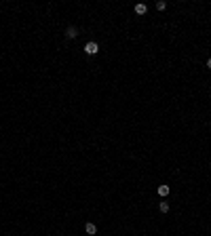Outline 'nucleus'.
<instances>
[{"mask_svg": "<svg viewBox=\"0 0 211 236\" xmlns=\"http://www.w3.org/2000/svg\"><path fill=\"white\" fill-rule=\"evenodd\" d=\"M97 51H99L97 42H87V45H84V53H87V55H95Z\"/></svg>", "mask_w": 211, "mask_h": 236, "instance_id": "f257e3e1", "label": "nucleus"}, {"mask_svg": "<svg viewBox=\"0 0 211 236\" xmlns=\"http://www.w3.org/2000/svg\"><path fill=\"white\" fill-rule=\"evenodd\" d=\"M146 11H148V6H146V4H135V13H137V15H144Z\"/></svg>", "mask_w": 211, "mask_h": 236, "instance_id": "f03ea898", "label": "nucleus"}, {"mask_svg": "<svg viewBox=\"0 0 211 236\" xmlns=\"http://www.w3.org/2000/svg\"><path fill=\"white\" fill-rule=\"evenodd\" d=\"M66 36H68V38H76V36H78L76 28H68V30H66Z\"/></svg>", "mask_w": 211, "mask_h": 236, "instance_id": "7ed1b4c3", "label": "nucleus"}, {"mask_svg": "<svg viewBox=\"0 0 211 236\" xmlns=\"http://www.w3.org/2000/svg\"><path fill=\"white\" fill-rule=\"evenodd\" d=\"M84 230H87V234H95V232H97V226H95V224H87Z\"/></svg>", "mask_w": 211, "mask_h": 236, "instance_id": "20e7f679", "label": "nucleus"}, {"mask_svg": "<svg viewBox=\"0 0 211 236\" xmlns=\"http://www.w3.org/2000/svg\"><path fill=\"white\" fill-rule=\"evenodd\" d=\"M169 194V186H158V196H167Z\"/></svg>", "mask_w": 211, "mask_h": 236, "instance_id": "39448f33", "label": "nucleus"}, {"mask_svg": "<svg viewBox=\"0 0 211 236\" xmlns=\"http://www.w3.org/2000/svg\"><path fill=\"white\" fill-rule=\"evenodd\" d=\"M161 211H163V213H167V211H169V202H161Z\"/></svg>", "mask_w": 211, "mask_h": 236, "instance_id": "423d86ee", "label": "nucleus"}, {"mask_svg": "<svg viewBox=\"0 0 211 236\" xmlns=\"http://www.w3.org/2000/svg\"><path fill=\"white\" fill-rule=\"evenodd\" d=\"M165 6H167V4H165V2H163V0H158V2H156V8H158V11H163V8H165Z\"/></svg>", "mask_w": 211, "mask_h": 236, "instance_id": "0eeeda50", "label": "nucleus"}, {"mask_svg": "<svg viewBox=\"0 0 211 236\" xmlns=\"http://www.w3.org/2000/svg\"><path fill=\"white\" fill-rule=\"evenodd\" d=\"M207 68H209V70H211V59H209V61H207Z\"/></svg>", "mask_w": 211, "mask_h": 236, "instance_id": "6e6552de", "label": "nucleus"}]
</instances>
